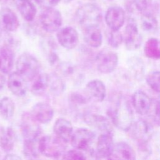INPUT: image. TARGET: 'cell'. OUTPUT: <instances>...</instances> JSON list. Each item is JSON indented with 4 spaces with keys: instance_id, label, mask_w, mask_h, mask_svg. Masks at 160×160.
Masks as SVG:
<instances>
[{
    "instance_id": "cb8c5ba5",
    "label": "cell",
    "mask_w": 160,
    "mask_h": 160,
    "mask_svg": "<svg viewBox=\"0 0 160 160\" xmlns=\"http://www.w3.org/2000/svg\"><path fill=\"white\" fill-rule=\"evenodd\" d=\"M84 40L87 45L97 48L102 42V35L99 26H94L84 29Z\"/></svg>"
},
{
    "instance_id": "b9f144b4",
    "label": "cell",
    "mask_w": 160,
    "mask_h": 160,
    "mask_svg": "<svg viewBox=\"0 0 160 160\" xmlns=\"http://www.w3.org/2000/svg\"><path fill=\"white\" fill-rule=\"evenodd\" d=\"M5 159H11V160H18V159H21V158L17 154H7L4 158Z\"/></svg>"
},
{
    "instance_id": "74e56055",
    "label": "cell",
    "mask_w": 160,
    "mask_h": 160,
    "mask_svg": "<svg viewBox=\"0 0 160 160\" xmlns=\"http://www.w3.org/2000/svg\"><path fill=\"white\" fill-rule=\"evenodd\" d=\"M134 7L141 12L147 11L150 8L152 0H132Z\"/></svg>"
},
{
    "instance_id": "f6af8a7d",
    "label": "cell",
    "mask_w": 160,
    "mask_h": 160,
    "mask_svg": "<svg viewBox=\"0 0 160 160\" xmlns=\"http://www.w3.org/2000/svg\"><path fill=\"white\" fill-rule=\"evenodd\" d=\"M64 2H66V3H69V2H71L72 0H62Z\"/></svg>"
},
{
    "instance_id": "ffe728a7",
    "label": "cell",
    "mask_w": 160,
    "mask_h": 160,
    "mask_svg": "<svg viewBox=\"0 0 160 160\" xmlns=\"http://www.w3.org/2000/svg\"><path fill=\"white\" fill-rule=\"evenodd\" d=\"M136 154L132 148L125 142H118L114 144L112 151L109 156V159L133 160Z\"/></svg>"
},
{
    "instance_id": "7c38bea8",
    "label": "cell",
    "mask_w": 160,
    "mask_h": 160,
    "mask_svg": "<svg viewBox=\"0 0 160 160\" xmlns=\"http://www.w3.org/2000/svg\"><path fill=\"white\" fill-rule=\"evenodd\" d=\"M114 146L112 134L110 133H102L98 138L96 151H93L91 155L96 158H107L110 156Z\"/></svg>"
},
{
    "instance_id": "ee69618b",
    "label": "cell",
    "mask_w": 160,
    "mask_h": 160,
    "mask_svg": "<svg viewBox=\"0 0 160 160\" xmlns=\"http://www.w3.org/2000/svg\"><path fill=\"white\" fill-rule=\"evenodd\" d=\"M13 1L14 0H0V4H8V2H11Z\"/></svg>"
},
{
    "instance_id": "7402d4cb",
    "label": "cell",
    "mask_w": 160,
    "mask_h": 160,
    "mask_svg": "<svg viewBox=\"0 0 160 160\" xmlns=\"http://www.w3.org/2000/svg\"><path fill=\"white\" fill-rule=\"evenodd\" d=\"M14 51L8 44L0 47V71L4 74L11 72L14 65Z\"/></svg>"
},
{
    "instance_id": "ab89813d",
    "label": "cell",
    "mask_w": 160,
    "mask_h": 160,
    "mask_svg": "<svg viewBox=\"0 0 160 160\" xmlns=\"http://www.w3.org/2000/svg\"><path fill=\"white\" fill-rule=\"evenodd\" d=\"M36 2L44 8L54 7L61 0H35Z\"/></svg>"
},
{
    "instance_id": "f35d334b",
    "label": "cell",
    "mask_w": 160,
    "mask_h": 160,
    "mask_svg": "<svg viewBox=\"0 0 160 160\" xmlns=\"http://www.w3.org/2000/svg\"><path fill=\"white\" fill-rule=\"evenodd\" d=\"M88 99L86 94L82 95L79 92H74L71 95V101L75 104H84L87 103Z\"/></svg>"
},
{
    "instance_id": "44dd1931",
    "label": "cell",
    "mask_w": 160,
    "mask_h": 160,
    "mask_svg": "<svg viewBox=\"0 0 160 160\" xmlns=\"http://www.w3.org/2000/svg\"><path fill=\"white\" fill-rule=\"evenodd\" d=\"M55 134L66 143L70 142L73 133V128L69 121L59 118L55 121L53 126Z\"/></svg>"
},
{
    "instance_id": "30bf717a",
    "label": "cell",
    "mask_w": 160,
    "mask_h": 160,
    "mask_svg": "<svg viewBox=\"0 0 160 160\" xmlns=\"http://www.w3.org/2000/svg\"><path fill=\"white\" fill-rule=\"evenodd\" d=\"M129 131L131 136L139 145L146 144L152 132V127L144 120L139 119L132 122Z\"/></svg>"
},
{
    "instance_id": "d4e9b609",
    "label": "cell",
    "mask_w": 160,
    "mask_h": 160,
    "mask_svg": "<svg viewBox=\"0 0 160 160\" xmlns=\"http://www.w3.org/2000/svg\"><path fill=\"white\" fill-rule=\"evenodd\" d=\"M41 46L43 53L49 62L52 65L57 62L58 56L57 54V44L51 37H44L41 41Z\"/></svg>"
},
{
    "instance_id": "4dcf8cb0",
    "label": "cell",
    "mask_w": 160,
    "mask_h": 160,
    "mask_svg": "<svg viewBox=\"0 0 160 160\" xmlns=\"http://www.w3.org/2000/svg\"><path fill=\"white\" fill-rule=\"evenodd\" d=\"M145 55L151 59H160V44L157 38H151L145 43L144 47Z\"/></svg>"
},
{
    "instance_id": "52a82bcc",
    "label": "cell",
    "mask_w": 160,
    "mask_h": 160,
    "mask_svg": "<svg viewBox=\"0 0 160 160\" xmlns=\"http://www.w3.org/2000/svg\"><path fill=\"white\" fill-rule=\"evenodd\" d=\"M95 61L100 72L109 74L116 69L118 64V56L115 52L104 49L97 54Z\"/></svg>"
},
{
    "instance_id": "5b68a950",
    "label": "cell",
    "mask_w": 160,
    "mask_h": 160,
    "mask_svg": "<svg viewBox=\"0 0 160 160\" xmlns=\"http://www.w3.org/2000/svg\"><path fill=\"white\" fill-rule=\"evenodd\" d=\"M39 22L44 31L52 33L60 28L62 22V16L60 11L54 7L44 8L39 16Z\"/></svg>"
},
{
    "instance_id": "7bdbcfd3",
    "label": "cell",
    "mask_w": 160,
    "mask_h": 160,
    "mask_svg": "<svg viewBox=\"0 0 160 160\" xmlns=\"http://www.w3.org/2000/svg\"><path fill=\"white\" fill-rule=\"evenodd\" d=\"M2 72L0 71V90H1L4 86L5 82H6V79L5 77L2 75Z\"/></svg>"
},
{
    "instance_id": "7dc6e473",
    "label": "cell",
    "mask_w": 160,
    "mask_h": 160,
    "mask_svg": "<svg viewBox=\"0 0 160 160\" xmlns=\"http://www.w3.org/2000/svg\"><path fill=\"white\" fill-rule=\"evenodd\" d=\"M90 1H91V0H90Z\"/></svg>"
},
{
    "instance_id": "9a60e30c",
    "label": "cell",
    "mask_w": 160,
    "mask_h": 160,
    "mask_svg": "<svg viewBox=\"0 0 160 160\" xmlns=\"http://www.w3.org/2000/svg\"><path fill=\"white\" fill-rule=\"evenodd\" d=\"M31 114L39 123L47 124L52 120L54 110L49 104L39 102L33 106Z\"/></svg>"
},
{
    "instance_id": "484cf974",
    "label": "cell",
    "mask_w": 160,
    "mask_h": 160,
    "mask_svg": "<svg viewBox=\"0 0 160 160\" xmlns=\"http://www.w3.org/2000/svg\"><path fill=\"white\" fill-rule=\"evenodd\" d=\"M16 6L22 17L27 21L31 22L36 17L37 10L30 0H18Z\"/></svg>"
},
{
    "instance_id": "e575fe53",
    "label": "cell",
    "mask_w": 160,
    "mask_h": 160,
    "mask_svg": "<svg viewBox=\"0 0 160 160\" xmlns=\"http://www.w3.org/2000/svg\"><path fill=\"white\" fill-rule=\"evenodd\" d=\"M123 41V36L119 30H112L109 29L108 34V42L109 44L114 48H118Z\"/></svg>"
},
{
    "instance_id": "bcb514c9",
    "label": "cell",
    "mask_w": 160,
    "mask_h": 160,
    "mask_svg": "<svg viewBox=\"0 0 160 160\" xmlns=\"http://www.w3.org/2000/svg\"><path fill=\"white\" fill-rule=\"evenodd\" d=\"M30 1H31V0H30Z\"/></svg>"
},
{
    "instance_id": "1f68e13d",
    "label": "cell",
    "mask_w": 160,
    "mask_h": 160,
    "mask_svg": "<svg viewBox=\"0 0 160 160\" xmlns=\"http://www.w3.org/2000/svg\"><path fill=\"white\" fill-rule=\"evenodd\" d=\"M15 112V103L9 97H4L0 101V114L6 120L13 116Z\"/></svg>"
},
{
    "instance_id": "5bb4252c",
    "label": "cell",
    "mask_w": 160,
    "mask_h": 160,
    "mask_svg": "<svg viewBox=\"0 0 160 160\" xmlns=\"http://www.w3.org/2000/svg\"><path fill=\"white\" fill-rule=\"evenodd\" d=\"M84 121L89 126H93L102 133L112 134V127L109 119L105 116L94 113H86L84 115Z\"/></svg>"
},
{
    "instance_id": "9c48e42d",
    "label": "cell",
    "mask_w": 160,
    "mask_h": 160,
    "mask_svg": "<svg viewBox=\"0 0 160 160\" xmlns=\"http://www.w3.org/2000/svg\"><path fill=\"white\" fill-rule=\"evenodd\" d=\"M123 40L126 48L130 51L138 49L142 42V38L139 32L138 24L133 18H129L125 27Z\"/></svg>"
},
{
    "instance_id": "3957f363",
    "label": "cell",
    "mask_w": 160,
    "mask_h": 160,
    "mask_svg": "<svg viewBox=\"0 0 160 160\" xmlns=\"http://www.w3.org/2000/svg\"><path fill=\"white\" fill-rule=\"evenodd\" d=\"M66 142L57 136H44L38 139V147L40 154L43 156L58 158L66 152Z\"/></svg>"
},
{
    "instance_id": "277c9868",
    "label": "cell",
    "mask_w": 160,
    "mask_h": 160,
    "mask_svg": "<svg viewBox=\"0 0 160 160\" xmlns=\"http://www.w3.org/2000/svg\"><path fill=\"white\" fill-rule=\"evenodd\" d=\"M16 68L17 72L26 81H31L39 73L40 66L33 56L25 52L18 58Z\"/></svg>"
},
{
    "instance_id": "ba28073f",
    "label": "cell",
    "mask_w": 160,
    "mask_h": 160,
    "mask_svg": "<svg viewBox=\"0 0 160 160\" xmlns=\"http://www.w3.org/2000/svg\"><path fill=\"white\" fill-rule=\"evenodd\" d=\"M20 127L24 141L38 139L41 132L39 122L31 112H24L22 114Z\"/></svg>"
},
{
    "instance_id": "8fae6325",
    "label": "cell",
    "mask_w": 160,
    "mask_h": 160,
    "mask_svg": "<svg viewBox=\"0 0 160 160\" xmlns=\"http://www.w3.org/2000/svg\"><path fill=\"white\" fill-rule=\"evenodd\" d=\"M56 37L58 42L67 49L75 48L79 43V35L72 27L66 26L58 30Z\"/></svg>"
},
{
    "instance_id": "7a4b0ae2",
    "label": "cell",
    "mask_w": 160,
    "mask_h": 160,
    "mask_svg": "<svg viewBox=\"0 0 160 160\" xmlns=\"http://www.w3.org/2000/svg\"><path fill=\"white\" fill-rule=\"evenodd\" d=\"M78 24L84 29L99 26L102 20L101 9L95 4L87 3L79 6L75 13Z\"/></svg>"
},
{
    "instance_id": "8992f818",
    "label": "cell",
    "mask_w": 160,
    "mask_h": 160,
    "mask_svg": "<svg viewBox=\"0 0 160 160\" xmlns=\"http://www.w3.org/2000/svg\"><path fill=\"white\" fill-rule=\"evenodd\" d=\"M94 139L95 134L92 131L82 128L73 131L70 142L74 149L81 151H90L91 154L92 150H91V148Z\"/></svg>"
},
{
    "instance_id": "83f0119b",
    "label": "cell",
    "mask_w": 160,
    "mask_h": 160,
    "mask_svg": "<svg viewBox=\"0 0 160 160\" xmlns=\"http://www.w3.org/2000/svg\"><path fill=\"white\" fill-rule=\"evenodd\" d=\"M58 70L62 77L71 80L79 81L82 78V74L76 65L69 62L60 63L58 66Z\"/></svg>"
},
{
    "instance_id": "e0dca14e",
    "label": "cell",
    "mask_w": 160,
    "mask_h": 160,
    "mask_svg": "<svg viewBox=\"0 0 160 160\" xmlns=\"http://www.w3.org/2000/svg\"><path fill=\"white\" fill-rule=\"evenodd\" d=\"M0 22L2 28L8 32H14L19 26L17 15L8 7H3L0 10Z\"/></svg>"
},
{
    "instance_id": "836d02e7",
    "label": "cell",
    "mask_w": 160,
    "mask_h": 160,
    "mask_svg": "<svg viewBox=\"0 0 160 160\" xmlns=\"http://www.w3.org/2000/svg\"><path fill=\"white\" fill-rule=\"evenodd\" d=\"M148 86L155 92L160 93V71H152L146 76Z\"/></svg>"
},
{
    "instance_id": "f1b7e54d",
    "label": "cell",
    "mask_w": 160,
    "mask_h": 160,
    "mask_svg": "<svg viewBox=\"0 0 160 160\" xmlns=\"http://www.w3.org/2000/svg\"><path fill=\"white\" fill-rule=\"evenodd\" d=\"M65 83L62 78L56 73L49 74L48 88L53 96H58L63 93L65 90Z\"/></svg>"
},
{
    "instance_id": "603a6c76",
    "label": "cell",
    "mask_w": 160,
    "mask_h": 160,
    "mask_svg": "<svg viewBox=\"0 0 160 160\" xmlns=\"http://www.w3.org/2000/svg\"><path fill=\"white\" fill-rule=\"evenodd\" d=\"M16 134L11 127H2L0 129V147L6 152H11L15 145Z\"/></svg>"
},
{
    "instance_id": "f546056e",
    "label": "cell",
    "mask_w": 160,
    "mask_h": 160,
    "mask_svg": "<svg viewBox=\"0 0 160 160\" xmlns=\"http://www.w3.org/2000/svg\"><path fill=\"white\" fill-rule=\"evenodd\" d=\"M142 29L148 32H155L158 29V21L154 14L145 11L142 12L141 18Z\"/></svg>"
},
{
    "instance_id": "d590c367",
    "label": "cell",
    "mask_w": 160,
    "mask_h": 160,
    "mask_svg": "<svg viewBox=\"0 0 160 160\" xmlns=\"http://www.w3.org/2000/svg\"><path fill=\"white\" fill-rule=\"evenodd\" d=\"M151 108L152 111L149 110V112H151V117L154 123L158 126H160V99H157L155 102L152 101Z\"/></svg>"
},
{
    "instance_id": "d6a6232c",
    "label": "cell",
    "mask_w": 160,
    "mask_h": 160,
    "mask_svg": "<svg viewBox=\"0 0 160 160\" xmlns=\"http://www.w3.org/2000/svg\"><path fill=\"white\" fill-rule=\"evenodd\" d=\"M23 152L24 156L28 159L38 158L40 154L38 147V139L24 141Z\"/></svg>"
},
{
    "instance_id": "4fadbf2b",
    "label": "cell",
    "mask_w": 160,
    "mask_h": 160,
    "mask_svg": "<svg viewBox=\"0 0 160 160\" xmlns=\"http://www.w3.org/2000/svg\"><path fill=\"white\" fill-rule=\"evenodd\" d=\"M105 21L110 29L119 30L125 22V11L119 6L108 8L105 14Z\"/></svg>"
},
{
    "instance_id": "d6986e66",
    "label": "cell",
    "mask_w": 160,
    "mask_h": 160,
    "mask_svg": "<svg viewBox=\"0 0 160 160\" xmlns=\"http://www.w3.org/2000/svg\"><path fill=\"white\" fill-rule=\"evenodd\" d=\"M132 104L137 113L140 115H146L149 113L152 100L144 92L137 91L132 94Z\"/></svg>"
},
{
    "instance_id": "4316f807",
    "label": "cell",
    "mask_w": 160,
    "mask_h": 160,
    "mask_svg": "<svg viewBox=\"0 0 160 160\" xmlns=\"http://www.w3.org/2000/svg\"><path fill=\"white\" fill-rule=\"evenodd\" d=\"M32 81L31 92L36 96L42 95L48 88L49 74L44 72L39 73Z\"/></svg>"
},
{
    "instance_id": "60d3db41",
    "label": "cell",
    "mask_w": 160,
    "mask_h": 160,
    "mask_svg": "<svg viewBox=\"0 0 160 160\" xmlns=\"http://www.w3.org/2000/svg\"><path fill=\"white\" fill-rule=\"evenodd\" d=\"M150 8L153 12L160 14V0H152Z\"/></svg>"
},
{
    "instance_id": "6da1fadb",
    "label": "cell",
    "mask_w": 160,
    "mask_h": 160,
    "mask_svg": "<svg viewBox=\"0 0 160 160\" xmlns=\"http://www.w3.org/2000/svg\"><path fill=\"white\" fill-rule=\"evenodd\" d=\"M107 113L118 128L124 131H129L133 122V116L131 106L126 99L119 98L115 106L110 108Z\"/></svg>"
},
{
    "instance_id": "8d00e7d4",
    "label": "cell",
    "mask_w": 160,
    "mask_h": 160,
    "mask_svg": "<svg viewBox=\"0 0 160 160\" xmlns=\"http://www.w3.org/2000/svg\"><path fill=\"white\" fill-rule=\"evenodd\" d=\"M62 158L64 159L79 160V159H86V157L81 151L74 149L72 150H69L67 152L66 151L65 153L62 156Z\"/></svg>"
},
{
    "instance_id": "2e32d148",
    "label": "cell",
    "mask_w": 160,
    "mask_h": 160,
    "mask_svg": "<svg viewBox=\"0 0 160 160\" xmlns=\"http://www.w3.org/2000/svg\"><path fill=\"white\" fill-rule=\"evenodd\" d=\"M106 92L104 84L99 79L89 81L85 88V94L89 99H92L96 102L102 101L105 98Z\"/></svg>"
},
{
    "instance_id": "ac0fdd59",
    "label": "cell",
    "mask_w": 160,
    "mask_h": 160,
    "mask_svg": "<svg viewBox=\"0 0 160 160\" xmlns=\"http://www.w3.org/2000/svg\"><path fill=\"white\" fill-rule=\"evenodd\" d=\"M27 81L17 72L10 73L8 79V86L10 91L16 96L22 97L27 92Z\"/></svg>"
}]
</instances>
